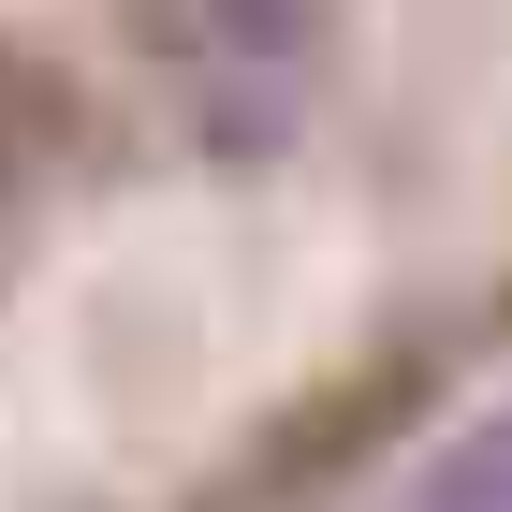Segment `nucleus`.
I'll use <instances>...</instances> for the list:
<instances>
[{
  "label": "nucleus",
  "instance_id": "1",
  "mask_svg": "<svg viewBox=\"0 0 512 512\" xmlns=\"http://www.w3.org/2000/svg\"><path fill=\"white\" fill-rule=\"evenodd\" d=\"M147 59L220 147H278L308 103V0H147Z\"/></svg>",
  "mask_w": 512,
  "mask_h": 512
},
{
  "label": "nucleus",
  "instance_id": "2",
  "mask_svg": "<svg viewBox=\"0 0 512 512\" xmlns=\"http://www.w3.org/2000/svg\"><path fill=\"white\" fill-rule=\"evenodd\" d=\"M410 512H512V410L454 439V454H439V469L410 483Z\"/></svg>",
  "mask_w": 512,
  "mask_h": 512
}]
</instances>
